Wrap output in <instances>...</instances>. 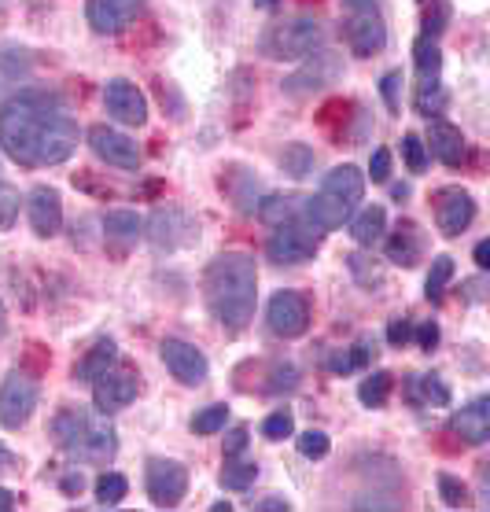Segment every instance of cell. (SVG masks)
I'll return each instance as SVG.
<instances>
[{
    "label": "cell",
    "instance_id": "cell-44",
    "mask_svg": "<svg viewBox=\"0 0 490 512\" xmlns=\"http://www.w3.org/2000/svg\"><path fill=\"white\" fill-rule=\"evenodd\" d=\"M409 339H413V325H409L406 317H395V321L387 325V343H391V347H406Z\"/></svg>",
    "mask_w": 490,
    "mask_h": 512
},
{
    "label": "cell",
    "instance_id": "cell-24",
    "mask_svg": "<svg viewBox=\"0 0 490 512\" xmlns=\"http://www.w3.org/2000/svg\"><path fill=\"white\" fill-rule=\"evenodd\" d=\"M384 233H387V210L380 207V203L362 207L354 218H350V236H354L362 247H373Z\"/></svg>",
    "mask_w": 490,
    "mask_h": 512
},
{
    "label": "cell",
    "instance_id": "cell-30",
    "mask_svg": "<svg viewBox=\"0 0 490 512\" xmlns=\"http://www.w3.org/2000/svg\"><path fill=\"white\" fill-rule=\"evenodd\" d=\"M255 479H258V465H255V461L225 457V468H222V487L225 490H247V487H255Z\"/></svg>",
    "mask_w": 490,
    "mask_h": 512
},
{
    "label": "cell",
    "instance_id": "cell-38",
    "mask_svg": "<svg viewBox=\"0 0 490 512\" xmlns=\"http://www.w3.org/2000/svg\"><path fill=\"white\" fill-rule=\"evenodd\" d=\"M439 498H443L450 509H465V505H468V487L457 476L443 472V476H439Z\"/></svg>",
    "mask_w": 490,
    "mask_h": 512
},
{
    "label": "cell",
    "instance_id": "cell-33",
    "mask_svg": "<svg viewBox=\"0 0 490 512\" xmlns=\"http://www.w3.org/2000/svg\"><path fill=\"white\" fill-rule=\"evenodd\" d=\"M129 494V479L122 476V472H104V476L96 479V501L100 505H118V501H126Z\"/></svg>",
    "mask_w": 490,
    "mask_h": 512
},
{
    "label": "cell",
    "instance_id": "cell-58",
    "mask_svg": "<svg viewBox=\"0 0 490 512\" xmlns=\"http://www.w3.org/2000/svg\"><path fill=\"white\" fill-rule=\"evenodd\" d=\"M4 461H12V457H8V454H4V450H0V465H4Z\"/></svg>",
    "mask_w": 490,
    "mask_h": 512
},
{
    "label": "cell",
    "instance_id": "cell-45",
    "mask_svg": "<svg viewBox=\"0 0 490 512\" xmlns=\"http://www.w3.org/2000/svg\"><path fill=\"white\" fill-rule=\"evenodd\" d=\"M369 177L373 181H387L391 177V152L387 148H376L373 159H369Z\"/></svg>",
    "mask_w": 490,
    "mask_h": 512
},
{
    "label": "cell",
    "instance_id": "cell-39",
    "mask_svg": "<svg viewBox=\"0 0 490 512\" xmlns=\"http://www.w3.org/2000/svg\"><path fill=\"white\" fill-rule=\"evenodd\" d=\"M262 435H266V439H292L295 435V417L292 413H288V409H284V413H269L266 420H262Z\"/></svg>",
    "mask_w": 490,
    "mask_h": 512
},
{
    "label": "cell",
    "instance_id": "cell-22",
    "mask_svg": "<svg viewBox=\"0 0 490 512\" xmlns=\"http://www.w3.org/2000/svg\"><path fill=\"white\" fill-rule=\"evenodd\" d=\"M420 255H424V233H420V225L398 222L395 233L387 236V258H391L395 266L409 269V266H417Z\"/></svg>",
    "mask_w": 490,
    "mask_h": 512
},
{
    "label": "cell",
    "instance_id": "cell-50",
    "mask_svg": "<svg viewBox=\"0 0 490 512\" xmlns=\"http://www.w3.org/2000/svg\"><path fill=\"white\" fill-rule=\"evenodd\" d=\"M288 509H292V505H288L284 498H266L255 505V512H288Z\"/></svg>",
    "mask_w": 490,
    "mask_h": 512
},
{
    "label": "cell",
    "instance_id": "cell-16",
    "mask_svg": "<svg viewBox=\"0 0 490 512\" xmlns=\"http://www.w3.org/2000/svg\"><path fill=\"white\" fill-rule=\"evenodd\" d=\"M89 148L96 152V159H104L107 166H118V170H137L140 166L137 140H129L126 133H118L111 126L89 129Z\"/></svg>",
    "mask_w": 490,
    "mask_h": 512
},
{
    "label": "cell",
    "instance_id": "cell-7",
    "mask_svg": "<svg viewBox=\"0 0 490 512\" xmlns=\"http://www.w3.org/2000/svg\"><path fill=\"white\" fill-rule=\"evenodd\" d=\"M148 240H152L155 251H181V247H192L199 240V218L192 210L177 207V203L155 207V214L148 218Z\"/></svg>",
    "mask_w": 490,
    "mask_h": 512
},
{
    "label": "cell",
    "instance_id": "cell-6",
    "mask_svg": "<svg viewBox=\"0 0 490 512\" xmlns=\"http://www.w3.org/2000/svg\"><path fill=\"white\" fill-rule=\"evenodd\" d=\"M325 45V26L317 23V19H288V23L273 26L262 41L266 48V56L273 59H303V56H314L317 48Z\"/></svg>",
    "mask_w": 490,
    "mask_h": 512
},
{
    "label": "cell",
    "instance_id": "cell-29",
    "mask_svg": "<svg viewBox=\"0 0 490 512\" xmlns=\"http://www.w3.org/2000/svg\"><path fill=\"white\" fill-rule=\"evenodd\" d=\"M413 63H417V74L428 82V78H439V70H443V52L435 45V37H417V45H413Z\"/></svg>",
    "mask_w": 490,
    "mask_h": 512
},
{
    "label": "cell",
    "instance_id": "cell-19",
    "mask_svg": "<svg viewBox=\"0 0 490 512\" xmlns=\"http://www.w3.org/2000/svg\"><path fill=\"white\" fill-rule=\"evenodd\" d=\"M26 214L37 236H56L63 229V196L52 185H37L26 199Z\"/></svg>",
    "mask_w": 490,
    "mask_h": 512
},
{
    "label": "cell",
    "instance_id": "cell-26",
    "mask_svg": "<svg viewBox=\"0 0 490 512\" xmlns=\"http://www.w3.org/2000/svg\"><path fill=\"white\" fill-rule=\"evenodd\" d=\"M140 229H144V225H140V218L133 210H107L104 214V236L118 247L137 244Z\"/></svg>",
    "mask_w": 490,
    "mask_h": 512
},
{
    "label": "cell",
    "instance_id": "cell-36",
    "mask_svg": "<svg viewBox=\"0 0 490 512\" xmlns=\"http://www.w3.org/2000/svg\"><path fill=\"white\" fill-rule=\"evenodd\" d=\"M428 4H432V8L424 12V23H420L424 34L420 37H439L446 30V23H450V4H446V0H428Z\"/></svg>",
    "mask_w": 490,
    "mask_h": 512
},
{
    "label": "cell",
    "instance_id": "cell-2",
    "mask_svg": "<svg viewBox=\"0 0 490 512\" xmlns=\"http://www.w3.org/2000/svg\"><path fill=\"white\" fill-rule=\"evenodd\" d=\"M203 295H207L210 314L218 317L225 328H240L255 317L258 303V269L255 258L247 251H225L207 266L203 277Z\"/></svg>",
    "mask_w": 490,
    "mask_h": 512
},
{
    "label": "cell",
    "instance_id": "cell-48",
    "mask_svg": "<svg viewBox=\"0 0 490 512\" xmlns=\"http://www.w3.org/2000/svg\"><path fill=\"white\" fill-rule=\"evenodd\" d=\"M328 369H332L336 376H347V373H354V361H350L347 350H336V354H332V361H328Z\"/></svg>",
    "mask_w": 490,
    "mask_h": 512
},
{
    "label": "cell",
    "instance_id": "cell-59",
    "mask_svg": "<svg viewBox=\"0 0 490 512\" xmlns=\"http://www.w3.org/2000/svg\"><path fill=\"white\" fill-rule=\"evenodd\" d=\"M420 4H428V0H420Z\"/></svg>",
    "mask_w": 490,
    "mask_h": 512
},
{
    "label": "cell",
    "instance_id": "cell-13",
    "mask_svg": "<svg viewBox=\"0 0 490 512\" xmlns=\"http://www.w3.org/2000/svg\"><path fill=\"white\" fill-rule=\"evenodd\" d=\"M339 78H343V59L332 56V52H317V56L306 59L295 74H288L280 89H284L288 96H306V93H317V89L336 85Z\"/></svg>",
    "mask_w": 490,
    "mask_h": 512
},
{
    "label": "cell",
    "instance_id": "cell-41",
    "mask_svg": "<svg viewBox=\"0 0 490 512\" xmlns=\"http://www.w3.org/2000/svg\"><path fill=\"white\" fill-rule=\"evenodd\" d=\"M417 395L424 398V402H432V406H450V387L443 384V376H424L417 384Z\"/></svg>",
    "mask_w": 490,
    "mask_h": 512
},
{
    "label": "cell",
    "instance_id": "cell-49",
    "mask_svg": "<svg viewBox=\"0 0 490 512\" xmlns=\"http://www.w3.org/2000/svg\"><path fill=\"white\" fill-rule=\"evenodd\" d=\"M369 350H373V343H369V339H358V343H354V347L347 350L350 361H354V369H358V365H365V361H369Z\"/></svg>",
    "mask_w": 490,
    "mask_h": 512
},
{
    "label": "cell",
    "instance_id": "cell-42",
    "mask_svg": "<svg viewBox=\"0 0 490 512\" xmlns=\"http://www.w3.org/2000/svg\"><path fill=\"white\" fill-rule=\"evenodd\" d=\"M19 218V192L12 185H0V233H8Z\"/></svg>",
    "mask_w": 490,
    "mask_h": 512
},
{
    "label": "cell",
    "instance_id": "cell-35",
    "mask_svg": "<svg viewBox=\"0 0 490 512\" xmlns=\"http://www.w3.org/2000/svg\"><path fill=\"white\" fill-rule=\"evenodd\" d=\"M402 159H406V166L413 174H424V170H428V148H424V140H420L417 133H406V137H402Z\"/></svg>",
    "mask_w": 490,
    "mask_h": 512
},
{
    "label": "cell",
    "instance_id": "cell-23",
    "mask_svg": "<svg viewBox=\"0 0 490 512\" xmlns=\"http://www.w3.org/2000/svg\"><path fill=\"white\" fill-rule=\"evenodd\" d=\"M118 361V347L115 339H96L93 347L85 350L78 365H74V380H85V384H93L96 376H104L111 365Z\"/></svg>",
    "mask_w": 490,
    "mask_h": 512
},
{
    "label": "cell",
    "instance_id": "cell-25",
    "mask_svg": "<svg viewBox=\"0 0 490 512\" xmlns=\"http://www.w3.org/2000/svg\"><path fill=\"white\" fill-rule=\"evenodd\" d=\"M303 196H295V192H288V196H262V203H258V218L266 225H284V222H295V218H303Z\"/></svg>",
    "mask_w": 490,
    "mask_h": 512
},
{
    "label": "cell",
    "instance_id": "cell-31",
    "mask_svg": "<svg viewBox=\"0 0 490 512\" xmlns=\"http://www.w3.org/2000/svg\"><path fill=\"white\" fill-rule=\"evenodd\" d=\"M446 100H450V96H446V89L439 85V78H428V82L417 89V96H413V104H417V111L424 118H439V115H443Z\"/></svg>",
    "mask_w": 490,
    "mask_h": 512
},
{
    "label": "cell",
    "instance_id": "cell-27",
    "mask_svg": "<svg viewBox=\"0 0 490 512\" xmlns=\"http://www.w3.org/2000/svg\"><path fill=\"white\" fill-rule=\"evenodd\" d=\"M391 387H395V376L391 373H373V376H365L362 384H358V402H362L365 409H380L391 398Z\"/></svg>",
    "mask_w": 490,
    "mask_h": 512
},
{
    "label": "cell",
    "instance_id": "cell-12",
    "mask_svg": "<svg viewBox=\"0 0 490 512\" xmlns=\"http://www.w3.org/2000/svg\"><path fill=\"white\" fill-rule=\"evenodd\" d=\"M159 358H163V365L170 369V376H174L177 384H185V387L207 384L210 365H207V354H203L196 343H185V339H163V343H159Z\"/></svg>",
    "mask_w": 490,
    "mask_h": 512
},
{
    "label": "cell",
    "instance_id": "cell-54",
    "mask_svg": "<svg viewBox=\"0 0 490 512\" xmlns=\"http://www.w3.org/2000/svg\"><path fill=\"white\" fill-rule=\"evenodd\" d=\"M354 12H369V8H376V0H347Z\"/></svg>",
    "mask_w": 490,
    "mask_h": 512
},
{
    "label": "cell",
    "instance_id": "cell-28",
    "mask_svg": "<svg viewBox=\"0 0 490 512\" xmlns=\"http://www.w3.org/2000/svg\"><path fill=\"white\" fill-rule=\"evenodd\" d=\"M280 170L288 177H306L310 170H314V148L310 144H284V152L277 155Z\"/></svg>",
    "mask_w": 490,
    "mask_h": 512
},
{
    "label": "cell",
    "instance_id": "cell-15",
    "mask_svg": "<svg viewBox=\"0 0 490 512\" xmlns=\"http://www.w3.org/2000/svg\"><path fill=\"white\" fill-rule=\"evenodd\" d=\"M104 107L107 115L122 126H144L148 122V96L140 93L129 78H111L104 85Z\"/></svg>",
    "mask_w": 490,
    "mask_h": 512
},
{
    "label": "cell",
    "instance_id": "cell-32",
    "mask_svg": "<svg viewBox=\"0 0 490 512\" xmlns=\"http://www.w3.org/2000/svg\"><path fill=\"white\" fill-rule=\"evenodd\" d=\"M450 280H454V258L435 255L432 269H428V280H424V291H428V299H432V303H439V299H443Z\"/></svg>",
    "mask_w": 490,
    "mask_h": 512
},
{
    "label": "cell",
    "instance_id": "cell-20",
    "mask_svg": "<svg viewBox=\"0 0 490 512\" xmlns=\"http://www.w3.org/2000/svg\"><path fill=\"white\" fill-rule=\"evenodd\" d=\"M428 152L446 166H461L465 163L468 144H465V137H461V129L439 115V118H428Z\"/></svg>",
    "mask_w": 490,
    "mask_h": 512
},
{
    "label": "cell",
    "instance_id": "cell-17",
    "mask_svg": "<svg viewBox=\"0 0 490 512\" xmlns=\"http://www.w3.org/2000/svg\"><path fill=\"white\" fill-rule=\"evenodd\" d=\"M144 12V0H89L85 15L96 34H122L137 15Z\"/></svg>",
    "mask_w": 490,
    "mask_h": 512
},
{
    "label": "cell",
    "instance_id": "cell-4",
    "mask_svg": "<svg viewBox=\"0 0 490 512\" xmlns=\"http://www.w3.org/2000/svg\"><path fill=\"white\" fill-rule=\"evenodd\" d=\"M52 435H56V443L63 454L70 457H82V461H107V457H115L118 450V435L115 428L107 424V417H93L89 409H59L56 417H52Z\"/></svg>",
    "mask_w": 490,
    "mask_h": 512
},
{
    "label": "cell",
    "instance_id": "cell-5",
    "mask_svg": "<svg viewBox=\"0 0 490 512\" xmlns=\"http://www.w3.org/2000/svg\"><path fill=\"white\" fill-rule=\"evenodd\" d=\"M321 236L314 225H306L303 218L284 225H273V236L266 240V258L273 266H303L321 251Z\"/></svg>",
    "mask_w": 490,
    "mask_h": 512
},
{
    "label": "cell",
    "instance_id": "cell-9",
    "mask_svg": "<svg viewBox=\"0 0 490 512\" xmlns=\"http://www.w3.org/2000/svg\"><path fill=\"white\" fill-rule=\"evenodd\" d=\"M144 487H148L155 509H174L188 494V468L170 457H152L148 472H144Z\"/></svg>",
    "mask_w": 490,
    "mask_h": 512
},
{
    "label": "cell",
    "instance_id": "cell-55",
    "mask_svg": "<svg viewBox=\"0 0 490 512\" xmlns=\"http://www.w3.org/2000/svg\"><path fill=\"white\" fill-rule=\"evenodd\" d=\"M4 332H8V310H4V303H0V339H4Z\"/></svg>",
    "mask_w": 490,
    "mask_h": 512
},
{
    "label": "cell",
    "instance_id": "cell-57",
    "mask_svg": "<svg viewBox=\"0 0 490 512\" xmlns=\"http://www.w3.org/2000/svg\"><path fill=\"white\" fill-rule=\"evenodd\" d=\"M277 0H255V8H273Z\"/></svg>",
    "mask_w": 490,
    "mask_h": 512
},
{
    "label": "cell",
    "instance_id": "cell-47",
    "mask_svg": "<svg viewBox=\"0 0 490 512\" xmlns=\"http://www.w3.org/2000/svg\"><path fill=\"white\" fill-rule=\"evenodd\" d=\"M247 435L251 431L247 428H233L229 435H225V457H240L247 450Z\"/></svg>",
    "mask_w": 490,
    "mask_h": 512
},
{
    "label": "cell",
    "instance_id": "cell-11",
    "mask_svg": "<svg viewBox=\"0 0 490 512\" xmlns=\"http://www.w3.org/2000/svg\"><path fill=\"white\" fill-rule=\"evenodd\" d=\"M140 391V376L137 369H129V365H111L104 376H96L93 380V406L96 413H104V417H111V413H118V409H126L133 398H137Z\"/></svg>",
    "mask_w": 490,
    "mask_h": 512
},
{
    "label": "cell",
    "instance_id": "cell-14",
    "mask_svg": "<svg viewBox=\"0 0 490 512\" xmlns=\"http://www.w3.org/2000/svg\"><path fill=\"white\" fill-rule=\"evenodd\" d=\"M435 225H439V233L443 236H461L468 225L476 222V199L472 192L465 188H443V192H435Z\"/></svg>",
    "mask_w": 490,
    "mask_h": 512
},
{
    "label": "cell",
    "instance_id": "cell-56",
    "mask_svg": "<svg viewBox=\"0 0 490 512\" xmlns=\"http://www.w3.org/2000/svg\"><path fill=\"white\" fill-rule=\"evenodd\" d=\"M391 192H395V199H406L409 196V185H395Z\"/></svg>",
    "mask_w": 490,
    "mask_h": 512
},
{
    "label": "cell",
    "instance_id": "cell-34",
    "mask_svg": "<svg viewBox=\"0 0 490 512\" xmlns=\"http://www.w3.org/2000/svg\"><path fill=\"white\" fill-rule=\"evenodd\" d=\"M225 424H229V406L225 402H214V406L199 409L196 417H192V431L196 435H218Z\"/></svg>",
    "mask_w": 490,
    "mask_h": 512
},
{
    "label": "cell",
    "instance_id": "cell-37",
    "mask_svg": "<svg viewBox=\"0 0 490 512\" xmlns=\"http://www.w3.org/2000/svg\"><path fill=\"white\" fill-rule=\"evenodd\" d=\"M328 450H332V439H328L325 431H303L299 435V454L306 461H321V457H328Z\"/></svg>",
    "mask_w": 490,
    "mask_h": 512
},
{
    "label": "cell",
    "instance_id": "cell-10",
    "mask_svg": "<svg viewBox=\"0 0 490 512\" xmlns=\"http://www.w3.org/2000/svg\"><path fill=\"white\" fill-rule=\"evenodd\" d=\"M266 325L280 339H299L310 328V299L303 291H277L266 306Z\"/></svg>",
    "mask_w": 490,
    "mask_h": 512
},
{
    "label": "cell",
    "instance_id": "cell-3",
    "mask_svg": "<svg viewBox=\"0 0 490 512\" xmlns=\"http://www.w3.org/2000/svg\"><path fill=\"white\" fill-rule=\"evenodd\" d=\"M365 181H369V177H365L358 166H350V163L336 166V170L321 181L317 196H310L303 203V222L314 225L317 233H332V229H339V225L354 214V207L362 203Z\"/></svg>",
    "mask_w": 490,
    "mask_h": 512
},
{
    "label": "cell",
    "instance_id": "cell-46",
    "mask_svg": "<svg viewBox=\"0 0 490 512\" xmlns=\"http://www.w3.org/2000/svg\"><path fill=\"white\" fill-rule=\"evenodd\" d=\"M413 336H417L420 350L439 347V325H435V321H424V325H417V328H413Z\"/></svg>",
    "mask_w": 490,
    "mask_h": 512
},
{
    "label": "cell",
    "instance_id": "cell-18",
    "mask_svg": "<svg viewBox=\"0 0 490 512\" xmlns=\"http://www.w3.org/2000/svg\"><path fill=\"white\" fill-rule=\"evenodd\" d=\"M347 45L354 56H376V52H384L387 45V26L384 19H380V12L376 8H369V12H354L347 23Z\"/></svg>",
    "mask_w": 490,
    "mask_h": 512
},
{
    "label": "cell",
    "instance_id": "cell-40",
    "mask_svg": "<svg viewBox=\"0 0 490 512\" xmlns=\"http://www.w3.org/2000/svg\"><path fill=\"white\" fill-rule=\"evenodd\" d=\"M350 262V273H354V277H358V284H365V288H373V284H380V280H384V273H380V262H376V258H365V255H350L347 258Z\"/></svg>",
    "mask_w": 490,
    "mask_h": 512
},
{
    "label": "cell",
    "instance_id": "cell-8",
    "mask_svg": "<svg viewBox=\"0 0 490 512\" xmlns=\"http://www.w3.org/2000/svg\"><path fill=\"white\" fill-rule=\"evenodd\" d=\"M37 398H41L37 376L30 369H12L0 384V424L8 431H19L26 420L34 417Z\"/></svg>",
    "mask_w": 490,
    "mask_h": 512
},
{
    "label": "cell",
    "instance_id": "cell-43",
    "mask_svg": "<svg viewBox=\"0 0 490 512\" xmlns=\"http://www.w3.org/2000/svg\"><path fill=\"white\" fill-rule=\"evenodd\" d=\"M380 96H384V104L391 115H398V107H402V70H387L384 78H380Z\"/></svg>",
    "mask_w": 490,
    "mask_h": 512
},
{
    "label": "cell",
    "instance_id": "cell-53",
    "mask_svg": "<svg viewBox=\"0 0 490 512\" xmlns=\"http://www.w3.org/2000/svg\"><path fill=\"white\" fill-rule=\"evenodd\" d=\"M8 509H15V494L0 487V512H8Z\"/></svg>",
    "mask_w": 490,
    "mask_h": 512
},
{
    "label": "cell",
    "instance_id": "cell-21",
    "mask_svg": "<svg viewBox=\"0 0 490 512\" xmlns=\"http://www.w3.org/2000/svg\"><path fill=\"white\" fill-rule=\"evenodd\" d=\"M450 428L461 435V443L483 446L490 439V398H476L472 406H465L461 413H454Z\"/></svg>",
    "mask_w": 490,
    "mask_h": 512
},
{
    "label": "cell",
    "instance_id": "cell-1",
    "mask_svg": "<svg viewBox=\"0 0 490 512\" xmlns=\"http://www.w3.org/2000/svg\"><path fill=\"white\" fill-rule=\"evenodd\" d=\"M0 148L19 166H59L78 148V122L59 93L19 89L0 104Z\"/></svg>",
    "mask_w": 490,
    "mask_h": 512
},
{
    "label": "cell",
    "instance_id": "cell-52",
    "mask_svg": "<svg viewBox=\"0 0 490 512\" xmlns=\"http://www.w3.org/2000/svg\"><path fill=\"white\" fill-rule=\"evenodd\" d=\"M476 266L490 269V240H479V244H476Z\"/></svg>",
    "mask_w": 490,
    "mask_h": 512
},
{
    "label": "cell",
    "instance_id": "cell-51",
    "mask_svg": "<svg viewBox=\"0 0 490 512\" xmlns=\"http://www.w3.org/2000/svg\"><path fill=\"white\" fill-rule=\"evenodd\" d=\"M82 487H85L82 472H70V476L63 479V490H67V494H82Z\"/></svg>",
    "mask_w": 490,
    "mask_h": 512
}]
</instances>
